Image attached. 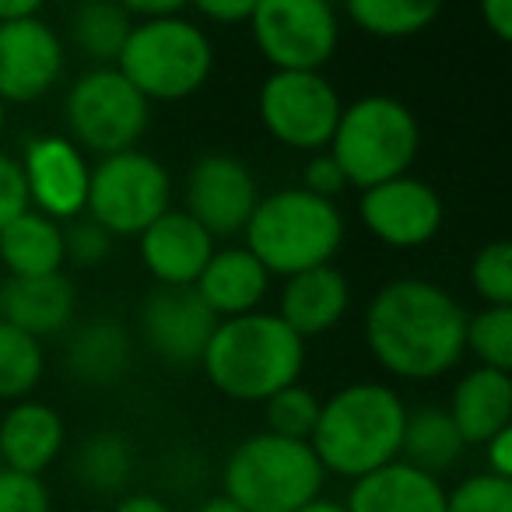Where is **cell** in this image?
<instances>
[{
  "label": "cell",
  "instance_id": "obj_30",
  "mask_svg": "<svg viewBox=\"0 0 512 512\" xmlns=\"http://www.w3.org/2000/svg\"><path fill=\"white\" fill-rule=\"evenodd\" d=\"M46 376L43 341L0 320V404H15L36 393Z\"/></svg>",
  "mask_w": 512,
  "mask_h": 512
},
{
  "label": "cell",
  "instance_id": "obj_48",
  "mask_svg": "<svg viewBox=\"0 0 512 512\" xmlns=\"http://www.w3.org/2000/svg\"><path fill=\"white\" fill-rule=\"evenodd\" d=\"M0 281H4V274H0Z\"/></svg>",
  "mask_w": 512,
  "mask_h": 512
},
{
  "label": "cell",
  "instance_id": "obj_37",
  "mask_svg": "<svg viewBox=\"0 0 512 512\" xmlns=\"http://www.w3.org/2000/svg\"><path fill=\"white\" fill-rule=\"evenodd\" d=\"M299 186L309 193H316V197H323V200H337L344 190H351L348 179H344V172H341V165L334 162V155H330L327 148L313 151V155L306 158Z\"/></svg>",
  "mask_w": 512,
  "mask_h": 512
},
{
  "label": "cell",
  "instance_id": "obj_38",
  "mask_svg": "<svg viewBox=\"0 0 512 512\" xmlns=\"http://www.w3.org/2000/svg\"><path fill=\"white\" fill-rule=\"evenodd\" d=\"M25 207H29V193H25L22 165H18L15 155L0 151V228L11 218H18Z\"/></svg>",
  "mask_w": 512,
  "mask_h": 512
},
{
  "label": "cell",
  "instance_id": "obj_29",
  "mask_svg": "<svg viewBox=\"0 0 512 512\" xmlns=\"http://www.w3.org/2000/svg\"><path fill=\"white\" fill-rule=\"evenodd\" d=\"M446 0H344V15L372 39H411L432 29Z\"/></svg>",
  "mask_w": 512,
  "mask_h": 512
},
{
  "label": "cell",
  "instance_id": "obj_16",
  "mask_svg": "<svg viewBox=\"0 0 512 512\" xmlns=\"http://www.w3.org/2000/svg\"><path fill=\"white\" fill-rule=\"evenodd\" d=\"M214 327L218 320L193 288L158 285L151 295H144L141 313H137V330H141L144 344L172 369L200 365Z\"/></svg>",
  "mask_w": 512,
  "mask_h": 512
},
{
  "label": "cell",
  "instance_id": "obj_40",
  "mask_svg": "<svg viewBox=\"0 0 512 512\" xmlns=\"http://www.w3.org/2000/svg\"><path fill=\"white\" fill-rule=\"evenodd\" d=\"M481 449H484V470L512 481V425L502 428L498 435H491Z\"/></svg>",
  "mask_w": 512,
  "mask_h": 512
},
{
  "label": "cell",
  "instance_id": "obj_2",
  "mask_svg": "<svg viewBox=\"0 0 512 512\" xmlns=\"http://www.w3.org/2000/svg\"><path fill=\"white\" fill-rule=\"evenodd\" d=\"M207 383L235 404H264L306 369V341L278 313L256 309L218 320L200 358Z\"/></svg>",
  "mask_w": 512,
  "mask_h": 512
},
{
  "label": "cell",
  "instance_id": "obj_36",
  "mask_svg": "<svg viewBox=\"0 0 512 512\" xmlns=\"http://www.w3.org/2000/svg\"><path fill=\"white\" fill-rule=\"evenodd\" d=\"M0 512H53V495L39 474L0 467Z\"/></svg>",
  "mask_w": 512,
  "mask_h": 512
},
{
  "label": "cell",
  "instance_id": "obj_21",
  "mask_svg": "<svg viewBox=\"0 0 512 512\" xmlns=\"http://www.w3.org/2000/svg\"><path fill=\"white\" fill-rule=\"evenodd\" d=\"M351 309V285L344 278V271H337L334 264L309 267L292 278H285L281 299L274 313L302 337L313 341L337 327Z\"/></svg>",
  "mask_w": 512,
  "mask_h": 512
},
{
  "label": "cell",
  "instance_id": "obj_31",
  "mask_svg": "<svg viewBox=\"0 0 512 512\" xmlns=\"http://www.w3.org/2000/svg\"><path fill=\"white\" fill-rule=\"evenodd\" d=\"M463 351L477 358V365L512 372V306H484L467 313Z\"/></svg>",
  "mask_w": 512,
  "mask_h": 512
},
{
  "label": "cell",
  "instance_id": "obj_14",
  "mask_svg": "<svg viewBox=\"0 0 512 512\" xmlns=\"http://www.w3.org/2000/svg\"><path fill=\"white\" fill-rule=\"evenodd\" d=\"M22 179L29 207L46 218L67 221L81 218L88 204V179L92 162L67 134H36L22 148Z\"/></svg>",
  "mask_w": 512,
  "mask_h": 512
},
{
  "label": "cell",
  "instance_id": "obj_45",
  "mask_svg": "<svg viewBox=\"0 0 512 512\" xmlns=\"http://www.w3.org/2000/svg\"><path fill=\"white\" fill-rule=\"evenodd\" d=\"M193 512H246L239 502H232L228 495H214V498H207V502H200Z\"/></svg>",
  "mask_w": 512,
  "mask_h": 512
},
{
  "label": "cell",
  "instance_id": "obj_17",
  "mask_svg": "<svg viewBox=\"0 0 512 512\" xmlns=\"http://www.w3.org/2000/svg\"><path fill=\"white\" fill-rule=\"evenodd\" d=\"M218 239L197 225L183 207H169L137 235V256L144 271L162 288H193Z\"/></svg>",
  "mask_w": 512,
  "mask_h": 512
},
{
  "label": "cell",
  "instance_id": "obj_6",
  "mask_svg": "<svg viewBox=\"0 0 512 512\" xmlns=\"http://www.w3.org/2000/svg\"><path fill=\"white\" fill-rule=\"evenodd\" d=\"M327 470L313 446L274 432H256L228 453L221 467V495L246 512H299L323 495Z\"/></svg>",
  "mask_w": 512,
  "mask_h": 512
},
{
  "label": "cell",
  "instance_id": "obj_24",
  "mask_svg": "<svg viewBox=\"0 0 512 512\" xmlns=\"http://www.w3.org/2000/svg\"><path fill=\"white\" fill-rule=\"evenodd\" d=\"M446 411L467 446H484L491 435L512 425V376L502 369L474 365L453 386Z\"/></svg>",
  "mask_w": 512,
  "mask_h": 512
},
{
  "label": "cell",
  "instance_id": "obj_1",
  "mask_svg": "<svg viewBox=\"0 0 512 512\" xmlns=\"http://www.w3.org/2000/svg\"><path fill=\"white\" fill-rule=\"evenodd\" d=\"M467 309L428 278L386 281L365 306V348L404 383H432L463 362Z\"/></svg>",
  "mask_w": 512,
  "mask_h": 512
},
{
  "label": "cell",
  "instance_id": "obj_46",
  "mask_svg": "<svg viewBox=\"0 0 512 512\" xmlns=\"http://www.w3.org/2000/svg\"><path fill=\"white\" fill-rule=\"evenodd\" d=\"M299 512H348V505L344 502H337V498H313V502H306Z\"/></svg>",
  "mask_w": 512,
  "mask_h": 512
},
{
  "label": "cell",
  "instance_id": "obj_3",
  "mask_svg": "<svg viewBox=\"0 0 512 512\" xmlns=\"http://www.w3.org/2000/svg\"><path fill=\"white\" fill-rule=\"evenodd\" d=\"M404 421V397L393 386L362 379V383L341 386L323 400L309 446L327 474L358 481L400 460Z\"/></svg>",
  "mask_w": 512,
  "mask_h": 512
},
{
  "label": "cell",
  "instance_id": "obj_27",
  "mask_svg": "<svg viewBox=\"0 0 512 512\" xmlns=\"http://www.w3.org/2000/svg\"><path fill=\"white\" fill-rule=\"evenodd\" d=\"M137 470L134 442L116 428L88 435L74 453V481L95 495H120Z\"/></svg>",
  "mask_w": 512,
  "mask_h": 512
},
{
  "label": "cell",
  "instance_id": "obj_47",
  "mask_svg": "<svg viewBox=\"0 0 512 512\" xmlns=\"http://www.w3.org/2000/svg\"><path fill=\"white\" fill-rule=\"evenodd\" d=\"M4 130H8V106L0 99V141H4Z\"/></svg>",
  "mask_w": 512,
  "mask_h": 512
},
{
  "label": "cell",
  "instance_id": "obj_28",
  "mask_svg": "<svg viewBox=\"0 0 512 512\" xmlns=\"http://www.w3.org/2000/svg\"><path fill=\"white\" fill-rule=\"evenodd\" d=\"M134 18L116 0H78L71 15V46L92 67H116Z\"/></svg>",
  "mask_w": 512,
  "mask_h": 512
},
{
  "label": "cell",
  "instance_id": "obj_41",
  "mask_svg": "<svg viewBox=\"0 0 512 512\" xmlns=\"http://www.w3.org/2000/svg\"><path fill=\"white\" fill-rule=\"evenodd\" d=\"M477 11H481V22L498 43H509L512 39V0H477Z\"/></svg>",
  "mask_w": 512,
  "mask_h": 512
},
{
  "label": "cell",
  "instance_id": "obj_18",
  "mask_svg": "<svg viewBox=\"0 0 512 512\" xmlns=\"http://www.w3.org/2000/svg\"><path fill=\"white\" fill-rule=\"evenodd\" d=\"M78 313V288L71 278L46 274V278H4L0 281V320L25 330L36 341H50L74 327Z\"/></svg>",
  "mask_w": 512,
  "mask_h": 512
},
{
  "label": "cell",
  "instance_id": "obj_25",
  "mask_svg": "<svg viewBox=\"0 0 512 512\" xmlns=\"http://www.w3.org/2000/svg\"><path fill=\"white\" fill-rule=\"evenodd\" d=\"M64 256V225L25 207L18 218L0 228V274L4 278H46L60 274Z\"/></svg>",
  "mask_w": 512,
  "mask_h": 512
},
{
  "label": "cell",
  "instance_id": "obj_5",
  "mask_svg": "<svg viewBox=\"0 0 512 512\" xmlns=\"http://www.w3.org/2000/svg\"><path fill=\"white\" fill-rule=\"evenodd\" d=\"M327 151L341 165L351 190H369L411 172L421 151V123L393 95H362L341 109Z\"/></svg>",
  "mask_w": 512,
  "mask_h": 512
},
{
  "label": "cell",
  "instance_id": "obj_43",
  "mask_svg": "<svg viewBox=\"0 0 512 512\" xmlns=\"http://www.w3.org/2000/svg\"><path fill=\"white\" fill-rule=\"evenodd\" d=\"M113 512H172V509L165 498L151 495V491H134V495H123L113 505Z\"/></svg>",
  "mask_w": 512,
  "mask_h": 512
},
{
  "label": "cell",
  "instance_id": "obj_26",
  "mask_svg": "<svg viewBox=\"0 0 512 512\" xmlns=\"http://www.w3.org/2000/svg\"><path fill=\"white\" fill-rule=\"evenodd\" d=\"M463 449H467V442L456 432L446 407H418V411H407L404 439H400V460L404 463L425 470V474L442 477L446 470H453L456 463H460Z\"/></svg>",
  "mask_w": 512,
  "mask_h": 512
},
{
  "label": "cell",
  "instance_id": "obj_15",
  "mask_svg": "<svg viewBox=\"0 0 512 512\" xmlns=\"http://www.w3.org/2000/svg\"><path fill=\"white\" fill-rule=\"evenodd\" d=\"M64 39L43 18L0 22V99L4 106H32L64 81Z\"/></svg>",
  "mask_w": 512,
  "mask_h": 512
},
{
  "label": "cell",
  "instance_id": "obj_9",
  "mask_svg": "<svg viewBox=\"0 0 512 512\" xmlns=\"http://www.w3.org/2000/svg\"><path fill=\"white\" fill-rule=\"evenodd\" d=\"M172 207V176L155 155L127 148L92 165L85 214L113 239H137Z\"/></svg>",
  "mask_w": 512,
  "mask_h": 512
},
{
  "label": "cell",
  "instance_id": "obj_42",
  "mask_svg": "<svg viewBox=\"0 0 512 512\" xmlns=\"http://www.w3.org/2000/svg\"><path fill=\"white\" fill-rule=\"evenodd\" d=\"M134 22H151V18H176L186 11V0H116Z\"/></svg>",
  "mask_w": 512,
  "mask_h": 512
},
{
  "label": "cell",
  "instance_id": "obj_7",
  "mask_svg": "<svg viewBox=\"0 0 512 512\" xmlns=\"http://www.w3.org/2000/svg\"><path fill=\"white\" fill-rule=\"evenodd\" d=\"M116 71L148 102H183L211 81L214 43L183 15L134 22Z\"/></svg>",
  "mask_w": 512,
  "mask_h": 512
},
{
  "label": "cell",
  "instance_id": "obj_39",
  "mask_svg": "<svg viewBox=\"0 0 512 512\" xmlns=\"http://www.w3.org/2000/svg\"><path fill=\"white\" fill-rule=\"evenodd\" d=\"M186 8H193L211 25H246L256 0H186Z\"/></svg>",
  "mask_w": 512,
  "mask_h": 512
},
{
  "label": "cell",
  "instance_id": "obj_4",
  "mask_svg": "<svg viewBox=\"0 0 512 512\" xmlns=\"http://www.w3.org/2000/svg\"><path fill=\"white\" fill-rule=\"evenodd\" d=\"M242 246L271 278L334 264L344 246V211L337 200H323L302 186L264 193L242 228Z\"/></svg>",
  "mask_w": 512,
  "mask_h": 512
},
{
  "label": "cell",
  "instance_id": "obj_10",
  "mask_svg": "<svg viewBox=\"0 0 512 512\" xmlns=\"http://www.w3.org/2000/svg\"><path fill=\"white\" fill-rule=\"evenodd\" d=\"M246 25L271 71H323L341 46L334 0H256Z\"/></svg>",
  "mask_w": 512,
  "mask_h": 512
},
{
  "label": "cell",
  "instance_id": "obj_8",
  "mask_svg": "<svg viewBox=\"0 0 512 512\" xmlns=\"http://www.w3.org/2000/svg\"><path fill=\"white\" fill-rule=\"evenodd\" d=\"M67 137L85 155L106 158L137 148L151 123V102L116 67H88L64 95Z\"/></svg>",
  "mask_w": 512,
  "mask_h": 512
},
{
  "label": "cell",
  "instance_id": "obj_23",
  "mask_svg": "<svg viewBox=\"0 0 512 512\" xmlns=\"http://www.w3.org/2000/svg\"><path fill=\"white\" fill-rule=\"evenodd\" d=\"M64 362L78 383L106 390V386L120 383L134 365V337H130L127 323L113 320V316H92L71 330Z\"/></svg>",
  "mask_w": 512,
  "mask_h": 512
},
{
  "label": "cell",
  "instance_id": "obj_20",
  "mask_svg": "<svg viewBox=\"0 0 512 512\" xmlns=\"http://www.w3.org/2000/svg\"><path fill=\"white\" fill-rule=\"evenodd\" d=\"M193 292L211 309L214 320H232L264 306L271 292V274L246 246H218L200 278L193 281Z\"/></svg>",
  "mask_w": 512,
  "mask_h": 512
},
{
  "label": "cell",
  "instance_id": "obj_33",
  "mask_svg": "<svg viewBox=\"0 0 512 512\" xmlns=\"http://www.w3.org/2000/svg\"><path fill=\"white\" fill-rule=\"evenodd\" d=\"M320 404L323 400L316 397L309 386H302V383L285 386V390H278L274 397L264 400L267 432L285 435V439L309 442L313 439L316 418H320Z\"/></svg>",
  "mask_w": 512,
  "mask_h": 512
},
{
  "label": "cell",
  "instance_id": "obj_13",
  "mask_svg": "<svg viewBox=\"0 0 512 512\" xmlns=\"http://www.w3.org/2000/svg\"><path fill=\"white\" fill-rule=\"evenodd\" d=\"M256 200H260V186L239 155L211 151V155H200L186 172L183 211L214 239L242 235Z\"/></svg>",
  "mask_w": 512,
  "mask_h": 512
},
{
  "label": "cell",
  "instance_id": "obj_11",
  "mask_svg": "<svg viewBox=\"0 0 512 512\" xmlns=\"http://www.w3.org/2000/svg\"><path fill=\"white\" fill-rule=\"evenodd\" d=\"M341 109V92L323 71H271L256 92V113L264 130L302 155L327 148Z\"/></svg>",
  "mask_w": 512,
  "mask_h": 512
},
{
  "label": "cell",
  "instance_id": "obj_35",
  "mask_svg": "<svg viewBox=\"0 0 512 512\" xmlns=\"http://www.w3.org/2000/svg\"><path fill=\"white\" fill-rule=\"evenodd\" d=\"M113 235L106 232V228L99 225V221H92L88 214H81V218L67 221L64 225V256L67 264H78V267H99L109 260V253H113Z\"/></svg>",
  "mask_w": 512,
  "mask_h": 512
},
{
  "label": "cell",
  "instance_id": "obj_22",
  "mask_svg": "<svg viewBox=\"0 0 512 512\" xmlns=\"http://www.w3.org/2000/svg\"><path fill=\"white\" fill-rule=\"evenodd\" d=\"M348 512H446V484L435 474L393 460L351 481Z\"/></svg>",
  "mask_w": 512,
  "mask_h": 512
},
{
  "label": "cell",
  "instance_id": "obj_12",
  "mask_svg": "<svg viewBox=\"0 0 512 512\" xmlns=\"http://www.w3.org/2000/svg\"><path fill=\"white\" fill-rule=\"evenodd\" d=\"M358 221L383 246L421 249L442 232L446 207L432 183L404 172L358 193Z\"/></svg>",
  "mask_w": 512,
  "mask_h": 512
},
{
  "label": "cell",
  "instance_id": "obj_32",
  "mask_svg": "<svg viewBox=\"0 0 512 512\" xmlns=\"http://www.w3.org/2000/svg\"><path fill=\"white\" fill-rule=\"evenodd\" d=\"M470 292L484 306H512V242L491 239L470 256Z\"/></svg>",
  "mask_w": 512,
  "mask_h": 512
},
{
  "label": "cell",
  "instance_id": "obj_19",
  "mask_svg": "<svg viewBox=\"0 0 512 512\" xmlns=\"http://www.w3.org/2000/svg\"><path fill=\"white\" fill-rule=\"evenodd\" d=\"M67 446L64 414L36 397L15 400L0 414V460L4 467L43 477Z\"/></svg>",
  "mask_w": 512,
  "mask_h": 512
},
{
  "label": "cell",
  "instance_id": "obj_34",
  "mask_svg": "<svg viewBox=\"0 0 512 512\" xmlns=\"http://www.w3.org/2000/svg\"><path fill=\"white\" fill-rule=\"evenodd\" d=\"M446 512H512V481L498 474H470L446 488Z\"/></svg>",
  "mask_w": 512,
  "mask_h": 512
},
{
  "label": "cell",
  "instance_id": "obj_44",
  "mask_svg": "<svg viewBox=\"0 0 512 512\" xmlns=\"http://www.w3.org/2000/svg\"><path fill=\"white\" fill-rule=\"evenodd\" d=\"M46 8V0H0V22H25V18H39Z\"/></svg>",
  "mask_w": 512,
  "mask_h": 512
}]
</instances>
